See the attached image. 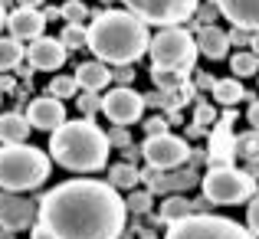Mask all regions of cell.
<instances>
[{
    "label": "cell",
    "mask_w": 259,
    "mask_h": 239,
    "mask_svg": "<svg viewBox=\"0 0 259 239\" xmlns=\"http://www.w3.org/2000/svg\"><path fill=\"white\" fill-rule=\"evenodd\" d=\"M33 125L26 121V115L20 112H7L0 115V145H26Z\"/></svg>",
    "instance_id": "ac0fdd59"
},
{
    "label": "cell",
    "mask_w": 259,
    "mask_h": 239,
    "mask_svg": "<svg viewBox=\"0 0 259 239\" xmlns=\"http://www.w3.org/2000/svg\"><path fill=\"white\" fill-rule=\"evenodd\" d=\"M108 145H112V148H121V151H128V148H132V134H128V128L115 125L112 131H108Z\"/></svg>",
    "instance_id": "4dcf8cb0"
},
{
    "label": "cell",
    "mask_w": 259,
    "mask_h": 239,
    "mask_svg": "<svg viewBox=\"0 0 259 239\" xmlns=\"http://www.w3.org/2000/svg\"><path fill=\"white\" fill-rule=\"evenodd\" d=\"M39 216V207L23 194H0V226L4 229H26Z\"/></svg>",
    "instance_id": "8fae6325"
},
{
    "label": "cell",
    "mask_w": 259,
    "mask_h": 239,
    "mask_svg": "<svg viewBox=\"0 0 259 239\" xmlns=\"http://www.w3.org/2000/svg\"><path fill=\"white\" fill-rule=\"evenodd\" d=\"M151 79L158 85V92H181L187 85V72H177V69H151Z\"/></svg>",
    "instance_id": "cb8c5ba5"
},
{
    "label": "cell",
    "mask_w": 259,
    "mask_h": 239,
    "mask_svg": "<svg viewBox=\"0 0 259 239\" xmlns=\"http://www.w3.org/2000/svg\"><path fill=\"white\" fill-rule=\"evenodd\" d=\"M230 125H233V112L223 115L210 134V167H233L230 161L236 154V138H230Z\"/></svg>",
    "instance_id": "5bb4252c"
},
{
    "label": "cell",
    "mask_w": 259,
    "mask_h": 239,
    "mask_svg": "<svg viewBox=\"0 0 259 239\" xmlns=\"http://www.w3.org/2000/svg\"><path fill=\"white\" fill-rule=\"evenodd\" d=\"M76 92H79V82H76V76H56L50 82V95L53 99H76Z\"/></svg>",
    "instance_id": "484cf974"
},
{
    "label": "cell",
    "mask_w": 259,
    "mask_h": 239,
    "mask_svg": "<svg viewBox=\"0 0 259 239\" xmlns=\"http://www.w3.org/2000/svg\"><path fill=\"white\" fill-rule=\"evenodd\" d=\"M79 108L85 112V118H89V115H95V112H102L99 92H82V95H79Z\"/></svg>",
    "instance_id": "1f68e13d"
},
{
    "label": "cell",
    "mask_w": 259,
    "mask_h": 239,
    "mask_svg": "<svg viewBox=\"0 0 259 239\" xmlns=\"http://www.w3.org/2000/svg\"><path fill=\"white\" fill-rule=\"evenodd\" d=\"M213 118H217V115H213V105H207V102H200V105H197V115H194V125H197V128L203 131L207 125H213Z\"/></svg>",
    "instance_id": "d6a6232c"
},
{
    "label": "cell",
    "mask_w": 259,
    "mask_h": 239,
    "mask_svg": "<svg viewBox=\"0 0 259 239\" xmlns=\"http://www.w3.org/2000/svg\"><path fill=\"white\" fill-rule=\"evenodd\" d=\"M7 30H10V36L13 39H39L43 36V30H46V17H43V10H26V7H17V10L7 17Z\"/></svg>",
    "instance_id": "9a60e30c"
},
{
    "label": "cell",
    "mask_w": 259,
    "mask_h": 239,
    "mask_svg": "<svg viewBox=\"0 0 259 239\" xmlns=\"http://www.w3.org/2000/svg\"><path fill=\"white\" fill-rule=\"evenodd\" d=\"M20 59H23V46H20V39L0 36V72H7V69H13V66H20Z\"/></svg>",
    "instance_id": "d4e9b609"
},
{
    "label": "cell",
    "mask_w": 259,
    "mask_h": 239,
    "mask_svg": "<svg viewBox=\"0 0 259 239\" xmlns=\"http://www.w3.org/2000/svg\"><path fill=\"white\" fill-rule=\"evenodd\" d=\"M7 17H10V13H7V10H4V4H0V30L7 26Z\"/></svg>",
    "instance_id": "ee69618b"
},
{
    "label": "cell",
    "mask_w": 259,
    "mask_h": 239,
    "mask_svg": "<svg viewBox=\"0 0 259 239\" xmlns=\"http://www.w3.org/2000/svg\"><path fill=\"white\" fill-rule=\"evenodd\" d=\"M213 4H217V0H213Z\"/></svg>",
    "instance_id": "bcb514c9"
},
{
    "label": "cell",
    "mask_w": 259,
    "mask_h": 239,
    "mask_svg": "<svg viewBox=\"0 0 259 239\" xmlns=\"http://www.w3.org/2000/svg\"><path fill=\"white\" fill-rule=\"evenodd\" d=\"M145 95L141 92H135L132 85H118V88H112V92L102 99V112H105V118L112 121V125H121V128H128V125H135V121L145 115Z\"/></svg>",
    "instance_id": "30bf717a"
},
{
    "label": "cell",
    "mask_w": 259,
    "mask_h": 239,
    "mask_svg": "<svg viewBox=\"0 0 259 239\" xmlns=\"http://www.w3.org/2000/svg\"><path fill=\"white\" fill-rule=\"evenodd\" d=\"M151 63L154 69H177V72H187L194 69L197 63V39L190 36L187 30H181V26H167V30H161L158 36L151 39Z\"/></svg>",
    "instance_id": "5b68a950"
},
{
    "label": "cell",
    "mask_w": 259,
    "mask_h": 239,
    "mask_svg": "<svg viewBox=\"0 0 259 239\" xmlns=\"http://www.w3.org/2000/svg\"><path fill=\"white\" fill-rule=\"evenodd\" d=\"M249 46H253V53L259 56V33H253V43H249Z\"/></svg>",
    "instance_id": "f6af8a7d"
},
{
    "label": "cell",
    "mask_w": 259,
    "mask_h": 239,
    "mask_svg": "<svg viewBox=\"0 0 259 239\" xmlns=\"http://www.w3.org/2000/svg\"><path fill=\"white\" fill-rule=\"evenodd\" d=\"M112 79L118 82V85H132V79H135V72H132V66H118V69L112 72Z\"/></svg>",
    "instance_id": "8d00e7d4"
},
{
    "label": "cell",
    "mask_w": 259,
    "mask_h": 239,
    "mask_svg": "<svg viewBox=\"0 0 259 239\" xmlns=\"http://www.w3.org/2000/svg\"><path fill=\"white\" fill-rule=\"evenodd\" d=\"M145 131H148V138H154V134H167V118H161V115L148 118L145 121Z\"/></svg>",
    "instance_id": "e575fe53"
},
{
    "label": "cell",
    "mask_w": 259,
    "mask_h": 239,
    "mask_svg": "<svg viewBox=\"0 0 259 239\" xmlns=\"http://www.w3.org/2000/svg\"><path fill=\"white\" fill-rule=\"evenodd\" d=\"M20 7H26V10H39V4H43V0H17Z\"/></svg>",
    "instance_id": "b9f144b4"
},
{
    "label": "cell",
    "mask_w": 259,
    "mask_h": 239,
    "mask_svg": "<svg viewBox=\"0 0 259 239\" xmlns=\"http://www.w3.org/2000/svg\"><path fill=\"white\" fill-rule=\"evenodd\" d=\"M246 226L253 229V236L259 239V197H253V203H249V210H246Z\"/></svg>",
    "instance_id": "d590c367"
},
{
    "label": "cell",
    "mask_w": 259,
    "mask_h": 239,
    "mask_svg": "<svg viewBox=\"0 0 259 239\" xmlns=\"http://www.w3.org/2000/svg\"><path fill=\"white\" fill-rule=\"evenodd\" d=\"M108 134L95 125L92 118L66 121L63 128L50 134V158L66 170L76 174H95L108 164Z\"/></svg>",
    "instance_id": "3957f363"
},
{
    "label": "cell",
    "mask_w": 259,
    "mask_h": 239,
    "mask_svg": "<svg viewBox=\"0 0 259 239\" xmlns=\"http://www.w3.org/2000/svg\"><path fill=\"white\" fill-rule=\"evenodd\" d=\"M59 43L66 46V50H79V46H89V30L79 23H69L63 30V36H59Z\"/></svg>",
    "instance_id": "4316f807"
},
{
    "label": "cell",
    "mask_w": 259,
    "mask_h": 239,
    "mask_svg": "<svg viewBox=\"0 0 259 239\" xmlns=\"http://www.w3.org/2000/svg\"><path fill=\"white\" fill-rule=\"evenodd\" d=\"M220 13L246 33H259V0H217Z\"/></svg>",
    "instance_id": "2e32d148"
},
{
    "label": "cell",
    "mask_w": 259,
    "mask_h": 239,
    "mask_svg": "<svg viewBox=\"0 0 259 239\" xmlns=\"http://www.w3.org/2000/svg\"><path fill=\"white\" fill-rule=\"evenodd\" d=\"M50 177V154L33 145H4L0 148V190L26 194Z\"/></svg>",
    "instance_id": "277c9868"
},
{
    "label": "cell",
    "mask_w": 259,
    "mask_h": 239,
    "mask_svg": "<svg viewBox=\"0 0 259 239\" xmlns=\"http://www.w3.org/2000/svg\"><path fill=\"white\" fill-rule=\"evenodd\" d=\"M197 213V203H190V200H184V197H167L164 203H161V220L171 226V223H181V220H187V216H194Z\"/></svg>",
    "instance_id": "ffe728a7"
},
{
    "label": "cell",
    "mask_w": 259,
    "mask_h": 239,
    "mask_svg": "<svg viewBox=\"0 0 259 239\" xmlns=\"http://www.w3.org/2000/svg\"><path fill=\"white\" fill-rule=\"evenodd\" d=\"M203 197L210 203L220 207H233V203L253 200L256 197V177L249 170H236V167H210L203 177Z\"/></svg>",
    "instance_id": "8992f818"
},
{
    "label": "cell",
    "mask_w": 259,
    "mask_h": 239,
    "mask_svg": "<svg viewBox=\"0 0 259 239\" xmlns=\"http://www.w3.org/2000/svg\"><path fill=\"white\" fill-rule=\"evenodd\" d=\"M164 239H256L249 226L227 220V216H210V213H194L181 223L167 226Z\"/></svg>",
    "instance_id": "52a82bcc"
},
{
    "label": "cell",
    "mask_w": 259,
    "mask_h": 239,
    "mask_svg": "<svg viewBox=\"0 0 259 239\" xmlns=\"http://www.w3.org/2000/svg\"><path fill=\"white\" fill-rule=\"evenodd\" d=\"M246 121L253 125V131H259V99L249 105V112H246Z\"/></svg>",
    "instance_id": "f35d334b"
},
{
    "label": "cell",
    "mask_w": 259,
    "mask_h": 239,
    "mask_svg": "<svg viewBox=\"0 0 259 239\" xmlns=\"http://www.w3.org/2000/svg\"><path fill=\"white\" fill-rule=\"evenodd\" d=\"M43 17H46V23H50V20H59V17H63V10H56V7H50V10H43Z\"/></svg>",
    "instance_id": "60d3db41"
},
{
    "label": "cell",
    "mask_w": 259,
    "mask_h": 239,
    "mask_svg": "<svg viewBox=\"0 0 259 239\" xmlns=\"http://www.w3.org/2000/svg\"><path fill=\"white\" fill-rule=\"evenodd\" d=\"M217 13H220V7H217V4H207V7H197V13H194V17L200 20V26H213Z\"/></svg>",
    "instance_id": "836d02e7"
},
{
    "label": "cell",
    "mask_w": 259,
    "mask_h": 239,
    "mask_svg": "<svg viewBox=\"0 0 259 239\" xmlns=\"http://www.w3.org/2000/svg\"><path fill=\"white\" fill-rule=\"evenodd\" d=\"M230 72H233V79L259 76V56H256L253 50H249V53H236V56H230Z\"/></svg>",
    "instance_id": "603a6c76"
},
{
    "label": "cell",
    "mask_w": 259,
    "mask_h": 239,
    "mask_svg": "<svg viewBox=\"0 0 259 239\" xmlns=\"http://www.w3.org/2000/svg\"><path fill=\"white\" fill-rule=\"evenodd\" d=\"M125 203H128L132 213H148L151 203H154V194H151V190H132V194L125 197Z\"/></svg>",
    "instance_id": "83f0119b"
},
{
    "label": "cell",
    "mask_w": 259,
    "mask_h": 239,
    "mask_svg": "<svg viewBox=\"0 0 259 239\" xmlns=\"http://www.w3.org/2000/svg\"><path fill=\"white\" fill-rule=\"evenodd\" d=\"M59 10H63L66 23H79V26H82V20H89V7L82 4V0H66Z\"/></svg>",
    "instance_id": "f1b7e54d"
},
{
    "label": "cell",
    "mask_w": 259,
    "mask_h": 239,
    "mask_svg": "<svg viewBox=\"0 0 259 239\" xmlns=\"http://www.w3.org/2000/svg\"><path fill=\"white\" fill-rule=\"evenodd\" d=\"M213 99L220 102V105L233 108L236 102H243V99H246L243 79H217V85H213Z\"/></svg>",
    "instance_id": "7402d4cb"
},
{
    "label": "cell",
    "mask_w": 259,
    "mask_h": 239,
    "mask_svg": "<svg viewBox=\"0 0 259 239\" xmlns=\"http://www.w3.org/2000/svg\"><path fill=\"white\" fill-rule=\"evenodd\" d=\"M197 50L207 59H227L230 53V33H223L220 26H200L197 30Z\"/></svg>",
    "instance_id": "e0dca14e"
},
{
    "label": "cell",
    "mask_w": 259,
    "mask_h": 239,
    "mask_svg": "<svg viewBox=\"0 0 259 239\" xmlns=\"http://www.w3.org/2000/svg\"><path fill=\"white\" fill-rule=\"evenodd\" d=\"M125 10H132L138 20L145 23H154L161 30L167 26H177L184 20H190L200 7V0H121Z\"/></svg>",
    "instance_id": "ba28073f"
},
{
    "label": "cell",
    "mask_w": 259,
    "mask_h": 239,
    "mask_svg": "<svg viewBox=\"0 0 259 239\" xmlns=\"http://www.w3.org/2000/svg\"><path fill=\"white\" fill-rule=\"evenodd\" d=\"M213 85H217L213 76H207V72H203V76H197V88H210V92H213Z\"/></svg>",
    "instance_id": "ab89813d"
},
{
    "label": "cell",
    "mask_w": 259,
    "mask_h": 239,
    "mask_svg": "<svg viewBox=\"0 0 259 239\" xmlns=\"http://www.w3.org/2000/svg\"><path fill=\"white\" fill-rule=\"evenodd\" d=\"M236 151H240V154H246V158H253V161H259V131L236 138Z\"/></svg>",
    "instance_id": "f546056e"
},
{
    "label": "cell",
    "mask_w": 259,
    "mask_h": 239,
    "mask_svg": "<svg viewBox=\"0 0 259 239\" xmlns=\"http://www.w3.org/2000/svg\"><path fill=\"white\" fill-rule=\"evenodd\" d=\"M141 154H145L148 167H158V170H174L181 167L184 161L190 158V145L177 134H154V138H145L141 145Z\"/></svg>",
    "instance_id": "9c48e42d"
},
{
    "label": "cell",
    "mask_w": 259,
    "mask_h": 239,
    "mask_svg": "<svg viewBox=\"0 0 259 239\" xmlns=\"http://www.w3.org/2000/svg\"><path fill=\"white\" fill-rule=\"evenodd\" d=\"M26 59H30L33 69H43V72H53L66 63V46L53 36H39L26 46Z\"/></svg>",
    "instance_id": "4fadbf2b"
},
{
    "label": "cell",
    "mask_w": 259,
    "mask_h": 239,
    "mask_svg": "<svg viewBox=\"0 0 259 239\" xmlns=\"http://www.w3.org/2000/svg\"><path fill=\"white\" fill-rule=\"evenodd\" d=\"M30 239H59L56 233H53L50 226H43V223H36V226H33V236Z\"/></svg>",
    "instance_id": "74e56055"
},
{
    "label": "cell",
    "mask_w": 259,
    "mask_h": 239,
    "mask_svg": "<svg viewBox=\"0 0 259 239\" xmlns=\"http://www.w3.org/2000/svg\"><path fill=\"white\" fill-rule=\"evenodd\" d=\"M26 121H30L33 128H39V131H50L53 134L56 128L66 125V105L46 92L43 99H33L30 102V108H26Z\"/></svg>",
    "instance_id": "7c38bea8"
},
{
    "label": "cell",
    "mask_w": 259,
    "mask_h": 239,
    "mask_svg": "<svg viewBox=\"0 0 259 239\" xmlns=\"http://www.w3.org/2000/svg\"><path fill=\"white\" fill-rule=\"evenodd\" d=\"M7 88H13V79L4 76V79H0V92H7Z\"/></svg>",
    "instance_id": "7bdbcfd3"
},
{
    "label": "cell",
    "mask_w": 259,
    "mask_h": 239,
    "mask_svg": "<svg viewBox=\"0 0 259 239\" xmlns=\"http://www.w3.org/2000/svg\"><path fill=\"white\" fill-rule=\"evenodd\" d=\"M128 203L112 183L76 177L39 200V223L59 239H118L125 229Z\"/></svg>",
    "instance_id": "6da1fadb"
},
{
    "label": "cell",
    "mask_w": 259,
    "mask_h": 239,
    "mask_svg": "<svg viewBox=\"0 0 259 239\" xmlns=\"http://www.w3.org/2000/svg\"><path fill=\"white\" fill-rule=\"evenodd\" d=\"M89 30V50L105 66H132L151 50L148 23L132 10H102L92 17Z\"/></svg>",
    "instance_id": "7a4b0ae2"
},
{
    "label": "cell",
    "mask_w": 259,
    "mask_h": 239,
    "mask_svg": "<svg viewBox=\"0 0 259 239\" xmlns=\"http://www.w3.org/2000/svg\"><path fill=\"white\" fill-rule=\"evenodd\" d=\"M138 180H141V170L135 167V164H128V161L108 167V183H112L115 190H135Z\"/></svg>",
    "instance_id": "44dd1931"
},
{
    "label": "cell",
    "mask_w": 259,
    "mask_h": 239,
    "mask_svg": "<svg viewBox=\"0 0 259 239\" xmlns=\"http://www.w3.org/2000/svg\"><path fill=\"white\" fill-rule=\"evenodd\" d=\"M76 82L85 92H102V88L112 82V69H108L102 59H92V63H82L76 69Z\"/></svg>",
    "instance_id": "d6986e66"
}]
</instances>
